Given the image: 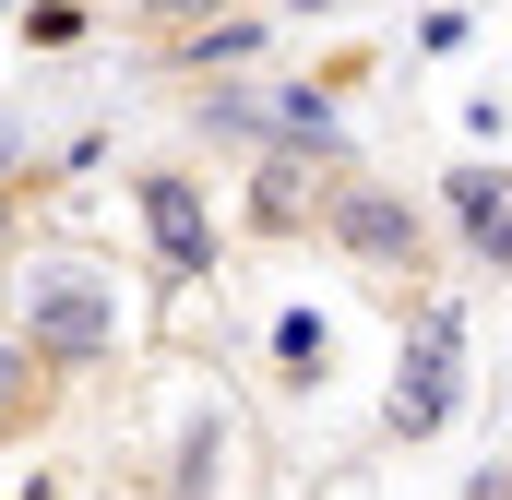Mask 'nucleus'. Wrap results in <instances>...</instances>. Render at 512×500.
I'll list each match as a JSON object with an SVG mask.
<instances>
[{"mask_svg":"<svg viewBox=\"0 0 512 500\" xmlns=\"http://www.w3.org/2000/svg\"><path fill=\"white\" fill-rule=\"evenodd\" d=\"M24 334L60 346V358H108L120 310H108V286H96L84 262H48V274H24Z\"/></svg>","mask_w":512,"mask_h":500,"instance_id":"obj_1","label":"nucleus"},{"mask_svg":"<svg viewBox=\"0 0 512 500\" xmlns=\"http://www.w3.org/2000/svg\"><path fill=\"white\" fill-rule=\"evenodd\" d=\"M453 417V310H429V334H417V358L393 381V429L417 441V429H441Z\"/></svg>","mask_w":512,"mask_h":500,"instance_id":"obj_3","label":"nucleus"},{"mask_svg":"<svg viewBox=\"0 0 512 500\" xmlns=\"http://www.w3.org/2000/svg\"><path fill=\"white\" fill-rule=\"evenodd\" d=\"M334 239H346V262H370V274H417V215L393 191H334Z\"/></svg>","mask_w":512,"mask_h":500,"instance_id":"obj_2","label":"nucleus"},{"mask_svg":"<svg viewBox=\"0 0 512 500\" xmlns=\"http://www.w3.org/2000/svg\"><path fill=\"white\" fill-rule=\"evenodd\" d=\"M286 12H346V0H286Z\"/></svg>","mask_w":512,"mask_h":500,"instance_id":"obj_8","label":"nucleus"},{"mask_svg":"<svg viewBox=\"0 0 512 500\" xmlns=\"http://www.w3.org/2000/svg\"><path fill=\"white\" fill-rule=\"evenodd\" d=\"M453 203H465V227H477V250H489V262H512V179H489V167H465V179H453Z\"/></svg>","mask_w":512,"mask_h":500,"instance_id":"obj_5","label":"nucleus"},{"mask_svg":"<svg viewBox=\"0 0 512 500\" xmlns=\"http://www.w3.org/2000/svg\"><path fill=\"white\" fill-rule=\"evenodd\" d=\"M143 12H155V24H215L227 0H143Z\"/></svg>","mask_w":512,"mask_h":500,"instance_id":"obj_6","label":"nucleus"},{"mask_svg":"<svg viewBox=\"0 0 512 500\" xmlns=\"http://www.w3.org/2000/svg\"><path fill=\"white\" fill-rule=\"evenodd\" d=\"M143 227L167 250V274H215V215H203L191 179H143Z\"/></svg>","mask_w":512,"mask_h":500,"instance_id":"obj_4","label":"nucleus"},{"mask_svg":"<svg viewBox=\"0 0 512 500\" xmlns=\"http://www.w3.org/2000/svg\"><path fill=\"white\" fill-rule=\"evenodd\" d=\"M12 370H24V358H12V346H0V405H12Z\"/></svg>","mask_w":512,"mask_h":500,"instance_id":"obj_7","label":"nucleus"}]
</instances>
